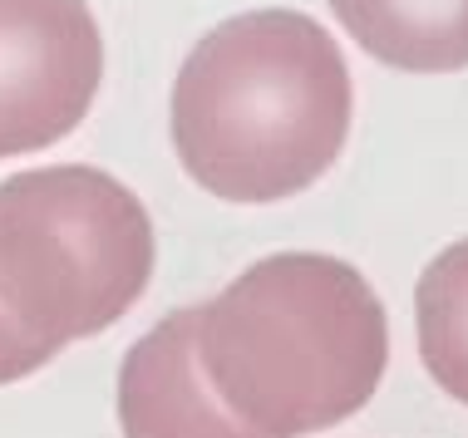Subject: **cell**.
<instances>
[{
	"label": "cell",
	"mask_w": 468,
	"mask_h": 438,
	"mask_svg": "<svg viewBox=\"0 0 468 438\" xmlns=\"http://www.w3.org/2000/svg\"><path fill=\"white\" fill-rule=\"evenodd\" d=\"M104 79V35L84 0H0V158L69 139Z\"/></svg>",
	"instance_id": "obj_4"
},
{
	"label": "cell",
	"mask_w": 468,
	"mask_h": 438,
	"mask_svg": "<svg viewBox=\"0 0 468 438\" xmlns=\"http://www.w3.org/2000/svg\"><path fill=\"white\" fill-rule=\"evenodd\" d=\"M197 365L247 429L301 438L375 399L389 320L370 281L340 256L282 252L197 306Z\"/></svg>",
	"instance_id": "obj_2"
},
{
	"label": "cell",
	"mask_w": 468,
	"mask_h": 438,
	"mask_svg": "<svg viewBox=\"0 0 468 438\" xmlns=\"http://www.w3.org/2000/svg\"><path fill=\"white\" fill-rule=\"evenodd\" d=\"M414 330L429 380L468 404V236L424 266L414 286Z\"/></svg>",
	"instance_id": "obj_7"
},
{
	"label": "cell",
	"mask_w": 468,
	"mask_h": 438,
	"mask_svg": "<svg viewBox=\"0 0 468 438\" xmlns=\"http://www.w3.org/2000/svg\"><path fill=\"white\" fill-rule=\"evenodd\" d=\"M197 306L163 316L119 370L123 438H267L212 394L197 365Z\"/></svg>",
	"instance_id": "obj_5"
},
{
	"label": "cell",
	"mask_w": 468,
	"mask_h": 438,
	"mask_svg": "<svg viewBox=\"0 0 468 438\" xmlns=\"http://www.w3.org/2000/svg\"><path fill=\"white\" fill-rule=\"evenodd\" d=\"M154 222L119 178L84 162L0 182V310L65 349L104 335L154 281Z\"/></svg>",
	"instance_id": "obj_3"
},
{
	"label": "cell",
	"mask_w": 468,
	"mask_h": 438,
	"mask_svg": "<svg viewBox=\"0 0 468 438\" xmlns=\"http://www.w3.org/2000/svg\"><path fill=\"white\" fill-rule=\"evenodd\" d=\"M365 55L404 74L468 69V0H331Z\"/></svg>",
	"instance_id": "obj_6"
},
{
	"label": "cell",
	"mask_w": 468,
	"mask_h": 438,
	"mask_svg": "<svg viewBox=\"0 0 468 438\" xmlns=\"http://www.w3.org/2000/svg\"><path fill=\"white\" fill-rule=\"evenodd\" d=\"M350 69L301 10H247L202 35L173 84L183 172L222 203H282L321 182L350 139Z\"/></svg>",
	"instance_id": "obj_1"
},
{
	"label": "cell",
	"mask_w": 468,
	"mask_h": 438,
	"mask_svg": "<svg viewBox=\"0 0 468 438\" xmlns=\"http://www.w3.org/2000/svg\"><path fill=\"white\" fill-rule=\"evenodd\" d=\"M59 349L35 340L25 325H16L0 310V384H16V380H30V374H40L49 360H55Z\"/></svg>",
	"instance_id": "obj_8"
}]
</instances>
